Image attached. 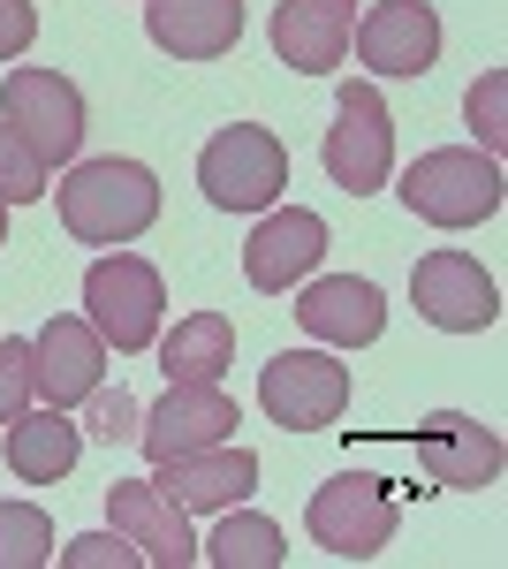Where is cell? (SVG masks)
Wrapping results in <instances>:
<instances>
[{"mask_svg":"<svg viewBox=\"0 0 508 569\" xmlns=\"http://www.w3.org/2000/svg\"><path fill=\"white\" fill-rule=\"evenodd\" d=\"M0 122L23 137L46 168H69V160L84 152V130H91L84 91L69 84L61 69H8V84H0Z\"/></svg>","mask_w":508,"mask_h":569,"instance_id":"5","label":"cell"},{"mask_svg":"<svg viewBox=\"0 0 508 569\" xmlns=\"http://www.w3.org/2000/svg\"><path fill=\"white\" fill-rule=\"evenodd\" d=\"M137 418H145V410H137L129 388H107V380L91 388V433L99 440H137Z\"/></svg>","mask_w":508,"mask_h":569,"instance_id":"28","label":"cell"},{"mask_svg":"<svg viewBox=\"0 0 508 569\" xmlns=\"http://www.w3.org/2000/svg\"><path fill=\"white\" fill-rule=\"evenodd\" d=\"M319 160H327L335 190H349V198L387 190V176H395V114H387V99L372 84L335 91V130L319 144Z\"/></svg>","mask_w":508,"mask_h":569,"instance_id":"7","label":"cell"},{"mask_svg":"<svg viewBox=\"0 0 508 569\" xmlns=\"http://www.w3.org/2000/svg\"><path fill=\"white\" fill-rule=\"evenodd\" d=\"M297 327L311 342H327V350H365L387 327V297L372 281H357V273H327V281H311L297 297Z\"/></svg>","mask_w":508,"mask_h":569,"instance_id":"16","label":"cell"},{"mask_svg":"<svg viewBox=\"0 0 508 569\" xmlns=\"http://www.w3.org/2000/svg\"><path fill=\"white\" fill-rule=\"evenodd\" d=\"M349 31H357V0H281L273 8V53L297 77H335L349 61Z\"/></svg>","mask_w":508,"mask_h":569,"instance_id":"15","label":"cell"},{"mask_svg":"<svg viewBox=\"0 0 508 569\" xmlns=\"http://www.w3.org/2000/svg\"><path fill=\"white\" fill-rule=\"evenodd\" d=\"M69 569H145V555L129 547L122 531H84V539H69V547H53Z\"/></svg>","mask_w":508,"mask_h":569,"instance_id":"26","label":"cell"},{"mask_svg":"<svg viewBox=\"0 0 508 569\" xmlns=\"http://www.w3.org/2000/svg\"><path fill=\"white\" fill-rule=\"evenodd\" d=\"M0 243H8V206H0Z\"/></svg>","mask_w":508,"mask_h":569,"instance_id":"30","label":"cell"},{"mask_svg":"<svg viewBox=\"0 0 508 569\" xmlns=\"http://www.w3.org/2000/svg\"><path fill=\"white\" fill-rule=\"evenodd\" d=\"M236 426H243V410L220 380H168V395L137 418V448L152 463H168V456H190L212 440H236Z\"/></svg>","mask_w":508,"mask_h":569,"instance_id":"9","label":"cell"},{"mask_svg":"<svg viewBox=\"0 0 508 569\" xmlns=\"http://www.w3.org/2000/svg\"><path fill=\"white\" fill-rule=\"evenodd\" d=\"M395 525H402V509H395L387 479H372V471L327 479L311 493V509H303V531H311L335 562H372V555H387Z\"/></svg>","mask_w":508,"mask_h":569,"instance_id":"6","label":"cell"},{"mask_svg":"<svg viewBox=\"0 0 508 569\" xmlns=\"http://www.w3.org/2000/svg\"><path fill=\"white\" fill-rule=\"evenodd\" d=\"M39 39V8L31 0H0V61H23Z\"/></svg>","mask_w":508,"mask_h":569,"instance_id":"29","label":"cell"},{"mask_svg":"<svg viewBox=\"0 0 508 569\" xmlns=\"http://www.w3.org/2000/svg\"><path fill=\"white\" fill-rule=\"evenodd\" d=\"M258 402L273 426L289 433H319L349 410V365L335 350H281L266 372H258Z\"/></svg>","mask_w":508,"mask_h":569,"instance_id":"8","label":"cell"},{"mask_svg":"<svg viewBox=\"0 0 508 569\" xmlns=\"http://www.w3.org/2000/svg\"><path fill=\"white\" fill-rule=\"evenodd\" d=\"M198 555H206L212 569H281V562H289V547H281V525H273V517H251L243 501H236V517L212 531Z\"/></svg>","mask_w":508,"mask_h":569,"instance_id":"22","label":"cell"},{"mask_svg":"<svg viewBox=\"0 0 508 569\" xmlns=\"http://www.w3.org/2000/svg\"><path fill=\"white\" fill-rule=\"evenodd\" d=\"M46 198V160L0 122V206H39Z\"/></svg>","mask_w":508,"mask_h":569,"instance_id":"24","label":"cell"},{"mask_svg":"<svg viewBox=\"0 0 508 569\" xmlns=\"http://www.w3.org/2000/svg\"><path fill=\"white\" fill-rule=\"evenodd\" d=\"M160 493H168L175 509H236V501L258 493V456L236 448V440L168 456V463H160Z\"/></svg>","mask_w":508,"mask_h":569,"instance_id":"17","label":"cell"},{"mask_svg":"<svg viewBox=\"0 0 508 569\" xmlns=\"http://www.w3.org/2000/svg\"><path fill=\"white\" fill-rule=\"evenodd\" d=\"M160 311H168V281L160 266L137 259V251H107L84 273V319L99 327V342H114L122 357L152 350L160 342Z\"/></svg>","mask_w":508,"mask_h":569,"instance_id":"4","label":"cell"},{"mask_svg":"<svg viewBox=\"0 0 508 569\" xmlns=\"http://www.w3.org/2000/svg\"><path fill=\"white\" fill-rule=\"evenodd\" d=\"M327 259V220L289 206V213H266L251 228V243H243V273H251V289L266 297H281V289H297L311 266Z\"/></svg>","mask_w":508,"mask_h":569,"instance_id":"18","label":"cell"},{"mask_svg":"<svg viewBox=\"0 0 508 569\" xmlns=\"http://www.w3.org/2000/svg\"><path fill=\"white\" fill-rule=\"evenodd\" d=\"M402 448L418 456V471L432 486H464V493L494 486V471H501V433L464 410H432L418 433H402Z\"/></svg>","mask_w":508,"mask_h":569,"instance_id":"12","label":"cell"},{"mask_svg":"<svg viewBox=\"0 0 508 569\" xmlns=\"http://www.w3.org/2000/svg\"><path fill=\"white\" fill-rule=\"evenodd\" d=\"M410 297H418V319L440 335H478L501 319V289L470 251H425L410 266Z\"/></svg>","mask_w":508,"mask_h":569,"instance_id":"10","label":"cell"},{"mask_svg":"<svg viewBox=\"0 0 508 569\" xmlns=\"http://www.w3.org/2000/svg\"><path fill=\"white\" fill-rule=\"evenodd\" d=\"M53 206H61V228L77 243H137L152 220H160V176L145 160H77L69 182H53Z\"/></svg>","mask_w":508,"mask_h":569,"instance_id":"1","label":"cell"},{"mask_svg":"<svg viewBox=\"0 0 508 569\" xmlns=\"http://www.w3.org/2000/svg\"><path fill=\"white\" fill-rule=\"evenodd\" d=\"M77 456H84V426H77L69 410L39 402V410H16V418H8V471H16V479L61 486L77 471Z\"/></svg>","mask_w":508,"mask_h":569,"instance_id":"20","label":"cell"},{"mask_svg":"<svg viewBox=\"0 0 508 569\" xmlns=\"http://www.w3.org/2000/svg\"><path fill=\"white\" fill-rule=\"evenodd\" d=\"M99 380H107V342H99V327L53 311L39 327V342H31V388H39V402L77 410V402H91Z\"/></svg>","mask_w":508,"mask_h":569,"instance_id":"13","label":"cell"},{"mask_svg":"<svg viewBox=\"0 0 508 569\" xmlns=\"http://www.w3.org/2000/svg\"><path fill=\"white\" fill-rule=\"evenodd\" d=\"M107 517L129 547L152 569H190L198 562V539H190V509H175L160 479H114L107 486Z\"/></svg>","mask_w":508,"mask_h":569,"instance_id":"14","label":"cell"},{"mask_svg":"<svg viewBox=\"0 0 508 569\" xmlns=\"http://www.w3.org/2000/svg\"><path fill=\"white\" fill-rule=\"evenodd\" d=\"M31 342H16V335H8V342H0V426H8V418H16V410H31Z\"/></svg>","mask_w":508,"mask_h":569,"instance_id":"27","label":"cell"},{"mask_svg":"<svg viewBox=\"0 0 508 569\" xmlns=\"http://www.w3.org/2000/svg\"><path fill=\"white\" fill-rule=\"evenodd\" d=\"M145 31L175 61H220L243 39V0H145Z\"/></svg>","mask_w":508,"mask_h":569,"instance_id":"19","label":"cell"},{"mask_svg":"<svg viewBox=\"0 0 508 569\" xmlns=\"http://www.w3.org/2000/svg\"><path fill=\"white\" fill-rule=\"evenodd\" d=\"M501 107H508V77L486 69V77L470 84V130H478V152H494V160H501V137H508Z\"/></svg>","mask_w":508,"mask_h":569,"instance_id":"25","label":"cell"},{"mask_svg":"<svg viewBox=\"0 0 508 569\" xmlns=\"http://www.w3.org/2000/svg\"><path fill=\"white\" fill-rule=\"evenodd\" d=\"M349 46H357V61L372 77H425L440 61V16L425 0H372L357 16Z\"/></svg>","mask_w":508,"mask_h":569,"instance_id":"11","label":"cell"},{"mask_svg":"<svg viewBox=\"0 0 508 569\" xmlns=\"http://www.w3.org/2000/svg\"><path fill=\"white\" fill-rule=\"evenodd\" d=\"M395 190L432 228H478V220L501 213V160L470 152V144H440V152H418Z\"/></svg>","mask_w":508,"mask_h":569,"instance_id":"2","label":"cell"},{"mask_svg":"<svg viewBox=\"0 0 508 569\" xmlns=\"http://www.w3.org/2000/svg\"><path fill=\"white\" fill-rule=\"evenodd\" d=\"M236 365V319L228 311H190L160 335V372L168 380H220Z\"/></svg>","mask_w":508,"mask_h":569,"instance_id":"21","label":"cell"},{"mask_svg":"<svg viewBox=\"0 0 508 569\" xmlns=\"http://www.w3.org/2000/svg\"><path fill=\"white\" fill-rule=\"evenodd\" d=\"M53 562V517L31 501H0V569H46Z\"/></svg>","mask_w":508,"mask_h":569,"instance_id":"23","label":"cell"},{"mask_svg":"<svg viewBox=\"0 0 508 569\" xmlns=\"http://www.w3.org/2000/svg\"><path fill=\"white\" fill-rule=\"evenodd\" d=\"M198 190L220 213H266L289 190V144L273 130H258V122H228L198 152Z\"/></svg>","mask_w":508,"mask_h":569,"instance_id":"3","label":"cell"}]
</instances>
